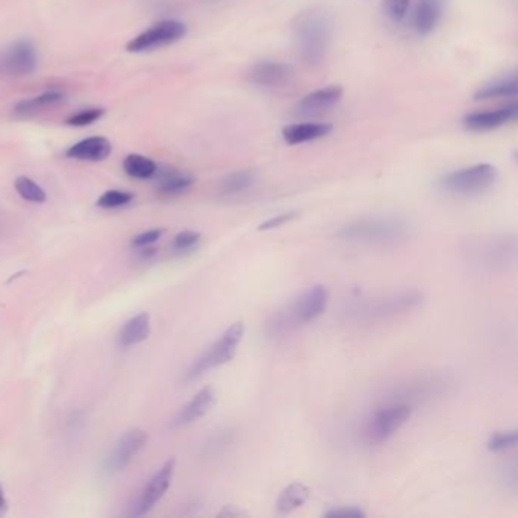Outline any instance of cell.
<instances>
[{"label":"cell","mask_w":518,"mask_h":518,"mask_svg":"<svg viewBox=\"0 0 518 518\" xmlns=\"http://www.w3.org/2000/svg\"><path fill=\"white\" fill-rule=\"evenodd\" d=\"M423 303V294L418 291H402L385 295L382 298H359L351 306L350 313L354 320L382 321L405 315L411 310L417 309Z\"/></svg>","instance_id":"obj_3"},{"label":"cell","mask_w":518,"mask_h":518,"mask_svg":"<svg viewBox=\"0 0 518 518\" xmlns=\"http://www.w3.org/2000/svg\"><path fill=\"white\" fill-rule=\"evenodd\" d=\"M163 234H165V230H160V228L145 231V233L134 237L133 242H131V247L136 248V250H139V248L152 247V245L157 244V242L162 239Z\"/></svg>","instance_id":"obj_34"},{"label":"cell","mask_w":518,"mask_h":518,"mask_svg":"<svg viewBox=\"0 0 518 518\" xmlns=\"http://www.w3.org/2000/svg\"><path fill=\"white\" fill-rule=\"evenodd\" d=\"M300 216L298 212H286L275 215L274 218H269L268 221L260 224V231L275 230V228L283 227V225L289 224V222L295 221Z\"/></svg>","instance_id":"obj_35"},{"label":"cell","mask_w":518,"mask_h":518,"mask_svg":"<svg viewBox=\"0 0 518 518\" xmlns=\"http://www.w3.org/2000/svg\"><path fill=\"white\" fill-rule=\"evenodd\" d=\"M148 435L145 430L134 429L125 433L121 440L117 441L116 447L105 462V468L110 473H119L125 470L133 461L134 456L139 455L140 450L145 447Z\"/></svg>","instance_id":"obj_13"},{"label":"cell","mask_w":518,"mask_h":518,"mask_svg":"<svg viewBox=\"0 0 518 518\" xmlns=\"http://www.w3.org/2000/svg\"><path fill=\"white\" fill-rule=\"evenodd\" d=\"M335 22L324 5L306 8L294 20V42L298 57L306 66H321L333 42Z\"/></svg>","instance_id":"obj_1"},{"label":"cell","mask_w":518,"mask_h":518,"mask_svg":"<svg viewBox=\"0 0 518 518\" xmlns=\"http://www.w3.org/2000/svg\"><path fill=\"white\" fill-rule=\"evenodd\" d=\"M158 165L151 158L140 154L128 155L124 160V171L136 180H149L157 174Z\"/></svg>","instance_id":"obj_26"},{"label":"cell","mask_w":518,"mask_h":518,"mask_svg":"<svg viewBox=\"0 0 518 518\" xmlns=\"http://www.w3.org/2000/svg\"><path fill=\"white\" fill-rule=\"evenodd\" d=\"M256 172L251 169H244V171H236L228 174L227 177L222 178L219 183V190L222 195H239V193L247 192L256 183Z\"/></svg>","instance_id":"obj_25"},{"label":"cell","mask_w":518,"mask_h":518,"mask_svg":"<svg viewBox=\"0 0 518 518\" xmlns=\"http://www.w3.org/2000/svg\"><path fill=\"white\" fill-rule=\"evenodd\" d=\"M219 517H227V518H237L241 517V515H247L241 509H237L236 506H225L221 512H219Z\"/></svg>","instance_id":"obj_37"},{"label":"cell","mask_w":518,"mask_h":518,"mask_svg":"<svg viewBox=\"0 0 518 518\" xmlns=\"http://www.w3.org/2000/svg\"><path fill=\"white\" fill-rule=\"evenodd\" d=\"M111 143L105 137H89L67 149L66 155L81 162H102L111 154Z\"/></svg>","instance_id":"obj_18"},{"label":"cell","mask_w":518,"mask_h":518,"mask_svg":"<svg viewBox=\"0 0 518 518\" xmlns=\"http://www.w3.org/2000/svg\"><path fill=\"white\" fill-rule=\"evenodd\" d=\"M496 181L497 169L490 163H479L444 175L440 189L455 196H477L490 190Z\"/></svg>","instance_id":"obj_6"},{"label":"cell","mask_w":518,"mask_h":518,"mask_svg":"<svg viewBox=\"0 0 518 518\" xmlns=\"http://www.w3.org/2000/svg\"><path fill=\"white\" fill-rule=\"evenodd\" d=\"M38 55L34 43L19 40L0 51V78H20L37 70Z\"/></svg>","instance_id":"obj_8"},{"label":"cell","mask_w":518,"mask_h":518,"mask_svg":"<svg viewBox=\"0 0 518 518\" xmlns=\"http://www.w3.org/2000/svg\"><path fill=\"white\" fill-rule=\"evenodd\" d=\"M155 178H157L158 192L163 196L183 195L195 184V177L192 175L169 168H158Z\"/></svg>","instance_id":"obj_20"},{"label":"cell","mask_w":518,"mask_h":518,"mask_svg":"<svg viewBox=\"0 0 518 518\" xmlns=\"http://www.w3.org/2000/svg\"><path fill=\"white\" fill-rule=\"evenodd\" d=\"M234 435H236V433L231 429H224L221 430V432L215 433V436H213L212 440L207 444V452H209L210 455H218V453L225 452L227 447L233 443Z\"/></svg>","instance_id":"obj_33"},{"label":"cell","mask_w":518,"mask_h":518,"mask_svg":"<svg viewBox=\"0 0 518 518\" xmlns=\"http://www.w3.org/2000/svg\"><path fill=\"white\" fill-rule=\"evenodd\" d=\"M199 242H201V234L196 231H181L175 236L172 248L178 253H187V251L195 250Z\"/></svg>","instance_id":"obj_32"},{"label":"cell","mask_w":518,"mask_h":518,"mask_svg":"<svg viewBox=\"0 0 518 518\" xmlns=\"http://www.w3.org/2000/svg\"><path fill=\"white\" fill-rule=\"evenodd\" d=\"M327 304H329V291L326 286L315 285L304 291L294 303L289 304V310L297 326L301 327L318 320L326 312Z\"/></svg>","instance_id":"obj_10"},{"label":"cell","mask_w":518,"mask_h":518,"mask_svg":"<svg viewBox=\"0 0 518 518\" xmlns=\"http://www.w3.org/2000/svg\"><path fill=\"white\" fill-rule=\"evenodd\" d=\"M488 450L494 453L508 452L517 447V430H503L490 436L487 443Z\"/></svg>","instance_id":"obj_28"},{"label":"cell","mask_w":518,"mask_h":518,"mask_svg":"<svg viewBox=\"0 0 518 518\" xmlns=\"http://www.w3.org/2000/svg\"><path fill=\"white\" fill-rule=\"evenodd\" d=\"M518 107L515 104L505 105V107L494 108V110L474 111L465 114L462 124L467 130L474 133H487V131L497 130L505 127L517 119Z\"/></svg>","instance_id":"obj_12"},{"label":"cell","mask_w":518,"mask_h":518,"mask_svg":"<svg viewBox=\"0 0 518 518\" xmlns=\"http://www.w3.org/2000/svg\"><path fill=\"white\" fill-rule=\"evenodd\" d=\"M175 473V459H169L163 467L152 476L151 481L146 484L140 493L139 499L131 505V517H142L148 514L160 500L168 493Z\"/></svg>","instance_id":"obj_9"},{"label":"cell","mask_w":518,"mask_h":518,"mask_svg":"<svg viewBox=\"0 0 518 518\" xmlns=\"http://www.w3.org/2000/svg\"><path fill=\"white\" fill-rule=\"evenodd\" d=\"M215 403V389L210 388V386L201 389V391L196 392V394L193 395L192 400H190L187 405H184L183 408H181V411L178 412L177 417L174 418V426L183 427L196 423V421L206 417V415L212 411Z\"/></svg>","instance_id":"obj_16"},{"label":"cell","mask_w":518,"mask_h":518,"mask_svg":"<svg viewBox=\"0 0 518 518\" xmlns=\"http://www.w3.org/2000/svg\"><path fill=\"white\" fill-rule=\"evenodd\" d=\"M411 236V225L398 216H370L339 228V241L362 245H394Z\"/></svg>","instance_id":"obj_2"},{"label":"cell","mask_w":518,"mask_h":518,"mask_svg":"<svg viewBox=\"0 0 518 518\" xmlns=\"http://www.w3.org/2000/svg\"><path fill=\"white\" fill-rule=\"evenodd\" d=\"M310 490L301 482L288 485L277 500V511L286 515L300 509L309 500Z\"/></svg>","instance_id":"obj_24"},{"label":"cell","mask_w":518,"mask_h":518,"mask_svg":"<svg viewBox=\"0 0 518 518\" xmlns=\"http://www.w3.org/2000/svg\"><path fill=\"white\" fill-rule=\"evenodd\" d=\"M134 195L124 190H108L104 195L99 196L98 207L101 209H121L133 203Z\"/></svg>","instance_id":"obj_29"},{"label":"cell","mask_w":518,"mask_h":518,"mask_svg":"<svg viewBox=\"0 0 518 518\" xmlns=\"http://www.w3.org/2000/svg\"><path fill=\"white\" fill-rule=\"evenodd\" d=\"M63 101V92H60V90H48V92L42 93V95L19 102L16 108H14V114L20 117L32 116V114H37L38 111L45 110V108L60 104Z\"/></svg>","instance_id":"obj_23"},{"label":"cell","mask_w":518,"mask_h":518,"mask_svg":"<svg viewBox=\"0 0 518 518\" xmlns=\"http://www.w3.org/2000/svg\"><path fill=\"white\" fill-rule=\"evenodd\" d=\"M186 32L187 26L183 22L163 20V22L155 23L152 28L146 29L145 32L133 38L127 45V51L133 52V54L154 51V49L177 43L186 35Z\"/></svg>","instance_id":"obj_7"},{"label":"cell","mask_w":518,"mask_h":518,"mask_svg":"<svg viewBox=\"0 0 518 518\" xmlns=\"http://www.w3.org/2000/svg\"><path fill=\"white\" fill-rule=\"evenodd\" d=\"M330 124L321 122H304V124L289 125L283 130V139L288 145H303V143L315 142L332 133Z\"/></svg>","instance_id":"obj_19"},{"label":"cell","mask_w":518,"mask_h":518,"mask_svg":"<svg viewBox=\"0 0 518 518\" xmlns=\"http://www.w3.org/2000/svg\"><path fill=\"white\" fill-rule=\"evenodd\" d=\"M245 335V324L242 321L231 324L218 341L213 342L201 356L193 362L192 368L187 371V382L198 380L207 371L222 367L236 356L237 350L241 347Z\"/></svg>","instance_id":"obj_4"},{"label":"cell","mask_w":518,"mask_h":518,"mask_svg":"<svg viewBox=\"0 0 518 518\" xmlns=\"http://www.w3.org/2000/svg\"><path fill=\"white\" fill-rule=\"evenodd\" d=\"M342 95L344 90L341 86H327L324 89L315 90L298 101L295 105V113L298 116H316L335 107L341 101Z\"/></svg>","instance_id":"obj_15"},{"label":"cell","mask_w":518,"mask_h":518,"mask_svg":"<svg viewBox=\"0 0 518 518\" xmlns=\"http://www.w3.org/2000/svg\"><path fill=\"white\" fill-rule=\"evenodd\" d=\"M294 67L282 61L265 60L259 61L251 67L248 78L254 86L274 87L286 86L294 78Z\"/></svg>","instance_id":"obj_14"},{"label":"cell","mask_w":518,"mask_h":518,"mask_svg":"<svg viewBox=\"0 0 518 518\" xmlns=\"http://www.w3.org/2000/svg\"><path fill=\"white\" fill-rule=\"evenodd\" d=\"M149 333H151V318L148 313H139L122 327L121 333H119V344L122 347H133V345L146 341Z\"/></svg>","instance_id":"obj_22"},{"label":"cell","mask_w":518,"mask_h":518,"mask_svg":"<svg viewBox=\"0 0 518 518\" xmlns=\"http://www.w3.org/2000/svg\"><path fill=\"white\" fill-rule=\"evenodd\" d=\"M411 8V0H383V11L394 23L403 22Z\"/></svg>","instance_id":"obj_30"},{"label":"cell","mask_w":518,"mask_h":518,"mask_svg":"<svg viewBox=\"0 0 518 518\" xmlns=\"http://www.w3.org/2000/svg\"><path fill=\"white\" fill-rule=\"evenodd\" d=\"M326 517L329 518H365L367 512L359 506H339V508L332 509L326 512Z\"/></svg>","instance_id":"obj_36"},{"label":"cell","mask_w":518,"mask_h":518,"mask_svg":"<svg viewBox=\"0 0 518 518\" xmlns=\"http://www.w3.org/2000/svg\"><path fill=\"white\" fill-rule=\"evenodd\" d=\"M104 108H89V110L79 111V113L72 114L67 119L66 124L69 127H87V125L95 124L104 116Z\"/></svg>","instance_id":"obj_31"},{"label":"cell","mask_w":518,"mask_h":518,"mask_svg":"<svg viewBox=\"0 0 518 518\" xmlns=\"http://www.w3.org/2000/svg\"><path fill=\"white\" fill-rule=\"evenodd\" d=\"M14 187H16L17 193H19L25 201H29V203L43 204L46 203V199H48L45 189H43L42 186H38L31 178H17Z\"/></svg>","instance_id":"obj_27"},{"label":"cell","mask_w":518,"mask_h":518,"mask_svg":"<svg viewBox=\"0 0 518 518\" xmlns=\"http://www.w3.org/2000/svg\"><path fill=\"white\" fill-rule=\"evenodd\" d=\"M8 509L7 497H5L4 487L0 485V515H4Z\"/></svg>","instance_id":"obj_38"},{"label":"cell","mask_w":518,"mask_h":518,"mask_svg":"<svg viewBox=\"0 0 518 518\" xmlns=\"http://www.w3.org/2000/svg\"><path fill=\"white\" fill-rule=\"evenodd\" d=\"M515 250L517 247H515L514 237H491L488 241L476 244L470 254L476 260L477 265L494 269L497 266L508 265L509 260H514Z\"/></svg>","instance_id":"obj_11"},{"label":"cell","mask_w":518,"mask_h":518,"mask_svg":"<svg viewBox=\"0 0 518 518\" xmlns=\"http://www.w3.org/2000/svg\"><path fill=\"white\" fill-rule=\"evenodd\" d=\"M444 16V0H417L414 28L417 34L429 35L438 28Z\"/></svg>","instance_id":"obj_17"},{"label":"cell","mask_w":518,"mask_h":518,"mask_svg":"<svg viewBox=\"0 0 518 518\" xmlns=\"http://www.w3.org/2000/svg\"><path fill=\"white\" fill-rule=\"evenodd\" d=\"M518 92L517 75L508 73V75L500 76L493 79L490 83L479 87L474 93L476 101H491V99L514 98Z\"/></svg>","instance_id":"obj_21"},{"label":"cell","mask_w":518,"mask_h":518,"mask_svg":"<svg viewBox=\"0 0 518 518\" xmlns=\"http://www.w3.org/2000/svg\"><path fill=\"white\" fill-rule=\"evenodd\" d=\"M412 408L409 403L391 400L371 414L364 426V440L368 444H383L402 429L409 418Z\"/></svg>","instance_id":"obj_5"}]
</instances>
